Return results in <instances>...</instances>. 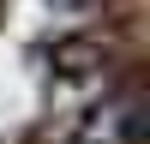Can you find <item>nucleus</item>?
I'll list each match as a JSON object with an SVG mask.
<instances>
[{
    "label": "nucleus",
    "instance_id": "obj_1",
    "mask_svg": "<svg viewBox=\"0 0 150 144\" xmlns=\"http://www.w3.org/2000/svg\"><path fill=\"white\" fill-rule=\"evenodd\" d=\"M78 144H138V102H132V96H108V102L84 120Z\"/></svg>",
    "mask_w": 150,
    "mask_h": 144
}]
</instances>
